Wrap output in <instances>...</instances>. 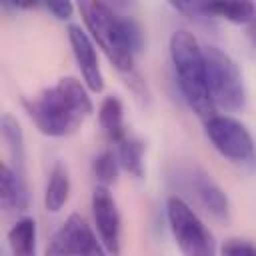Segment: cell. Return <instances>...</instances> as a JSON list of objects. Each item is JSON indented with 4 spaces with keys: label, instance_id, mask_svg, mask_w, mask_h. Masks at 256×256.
I'll list each match as a JSON object with an SVG mask.
<instances>
[{
    "label": "cell",
    "instance_id": "1",
    "mask_svg": "<svg viewBox=\"0 0 256 256\" xmlns=\"http://www.w3.org/2000/svg\"><path fill=\"white\" fill-rule=\"evenodd\" d=\"M26 112L36 128L52 138L74 134L92 112V100L84 84L72 76L60 78L36 98L24 100Z\"/></svg>",
    "mask_w": 256,
    "mask_h": 256
},
{
    "label": "cell",
    "instance_id": "2",
    "mask_svg": "<svg viewBox=\"0 0 256 256\" xmlns=\"http://www.w3.org/2000/svg\"><path fill=\"white\" fill-rule=\"evenodd\" d=\"M78 8L92 40L98 44V48L104 50L108 60L120 72H132L134 56L144 46L140 24L134 18L122 16L112 6L98 0L80 2Z\"/></svg>",
    "mask_w": 256,
    "mask_h": 256
},
{
    "label": "cell",
    "instance_id": "3",
    "mask_svg": "<svg viewBox=\"0 0 256 256\" xmlns=\"http://www.w3.org/2000/svg\"><path fill=\"white\" fill-rule=\"evenodd\" d=\"M170 58L178 78L180 92L186 104L204 120L212 118L216 106L208 90V72L204 48L198 44L192 32L178 30L170 38Z\"/></svg>",
    "mask_w": 256,
    "mask_h": 256
},
{
    "label": "cell",
    "instance_id": "4",
    "mask_svg": "<svg viewBox=\"0 0 256 256\" xmlns=\"http://www.w3.org/2000/svg\"><path fill=\"white\" fill-rule=\"evenodd\" d=\"M208 90L214 106L226 112H238L246 106V88L238 64L220 48H204Z\"/></svg>",
    "mask_w": 256,
    "mask_h": 256
},
{
    "label": "cell",
    "instance_id": "5",
    "mask_svg": "<svg viewBox=\"0 0 256 256\" xmlns=\"http://www.w3.org/2000/svg\"><path fill=\"white\" fill-rule=\"evenodd\" d=\"M166 216L176 246L184 256H214L216 242L212 232L180 196L168 198Z\"/></svg>",
    "mask_w": 256,
    "mask_h": 256
},
{
    "label": "cell",
    "instance_id": "6",
    "mask_svg": "<svg viewBox=\"0 0 256 256\" xmlns=\"http://www.w3.org/2000/svg\"><path fill=\"white\" fill-rule=\"evenodd\" d=\"M204 132L212 146L218 150L220 156L226 160L240 164V166H254L256 164V144L248 128L232 118V116H222L214 114L212 118L206 120Z\"/></svg>",
    "mask_w": 256,
    "mask_h": 256
},
{
    "label": "cell",
    "instance_id": "7",
    "mask_svg": "<svg viewBox=\"0 0 256 256\" xmlns=\"http://www.w3.org/2000/svg\"><path fill=\"white\" fill-rule=\"evenodd\" d=\"M46 256H106L90 224L80 214H70L54 232Z\"/></svg>",
    "mask_w": 256,
    "mask_h": 256
},
{
    "label": "cell",
    "instance_id": "8",
    "mask_svg": "<svg viewBox=\"0 0 256 256\" xmlns=\"http://www.w3.org/2000/svg\"><path fill=\"white\" fill-rule=\"evenodd\" d=\"M176 178L182 188H186L198 204L216 220L228 222L230 218V202L224 190L210 178L208 172H204L198 166H186L176 172Z\"/></svg>",
    "mask_w": 256,
    "mask_h": 256
},
{
    "label": "cell",
    "instance_id": "9",
    "mask_svg": "<svg viewBox=\"0 0 256 256\" xmlns=\"http://www.w3.org/2000/svg\"><path fill=\"white\" fill-rule=\"evenodd\" d=\"M92 216L98 236L104 248L112 254H120V212L114 196L106 186H96L92 192Z\"/></svg>",
    "mask_w": 256,
    "mask_h": 256
},
{
    "label": "cell",
    "instance_id": "10",
    "mask_svg": "<svg viewBox=\"0 0 256 256\" xmlns=\"http://www.w3.org/2000/svg\"><path fill=\"white\" fill-rule=\"evenodd\" d=\"M68 40L72 46L74 60L80 68L82 78H84V84L92 92H102L104 90V76L100 70V62H98V54H96L92 38L80 26L72 24V26H68Z\"/></svg>",
    "mask_w": 256,
    "mask_h": 256
},
{
    "label": "cell",
    "instance_id": "11",
    "mask_svg": "<svg viewBox=\"0 0 256 256\" xmlns=\"http://www.w3.org/2000/svg\"><path fill=\"white\" fill-rule=\"evenodd\" d=\"M0 204L6 212H24L30 204L26 176L8 164L0 166Z\"/></svg>",
    "mask_w": 256,
    "mask_h": 256
},
{
    "label": "cell",
    "instance_id": "12",
    "mask_svg": "<svg viewBox=\"0 0 256 256\" xmlns=\"http://www.w3.org/2000/svg\"><path fill=\"white\" fill-rule=\"evenodd\" d=\"M98 122L108 142L120 144L126 138L124 128V108L118 96H106L98 110Z\"/></svg>",
    "mask_w": 256,
    "mask_h": 256
},
{
    "label": "cell",
    "instance_id": "13",
    "mask_svg": "<svg viewBox=\"0 0 256 256\" xmlns=\"http://www.w3.org/2000/svg\"><path fill=\"white\" fill-rule=\"evenodd\" d=\"M70 196V176L64 164H54L44 190V206L48 212H60Z\"/></svg>",
    "mask_w": 256,
    "mask_h": 256
},
{
    "label": "cell",
    "instance_id": "14",
    "mask_svg": "<svg viewBox=\"0 0 256 256\" xmlns=\"http://www.w3.org/2000/svg\"><path fill=\"white\" fill-rule=\"evenodd\" d=\"M0 132L2 140L6 142V148L10 152V158L14 162V170L20 174H26V152H24V134L16 118L10 114H2L0 120Z\"/></svg>",
    "mask_w": 256,
    "mask_h": 256
},
{
    "label": "cell",
    "instance_id": "15",
    "mask_svg": "<svg viewBox=\"0 0 256 256\" xmlns=\"http://www.w3.org/2000/svg\"><path fill=\"white\" fill-rule=\"evenodd\" d=\"M8 246L12 256H36V222L30 216H22L8 232Z\"/></svg>",
    "mask_w": 256,
    "mask_h": 256
},
{
    "label": "cell",
    "instance_id": "16",
    "mask_svg": "<svg viewBox=\"0 0 256 256\" xmlns=\"http://www.w3.org/2000/svg\"><path fill=\"white\" fill-rule=\"evenodd\" d=\"M204 8L212 18H224L234 24H250L256 16V4L252 2H204Z\"/></svg>",
    "mask_w": 256,
    "mask_h": 256
},
{
    "label": "cell",
    "instance_id": "17",
    "mask_svg": "<svg viewBox=\"0 0 256 256\" xmlns=\"http://www.w3.org/2000/svg\"><path fill=\"white\" fill-rule=\"evenodd\" d=\"M116 146H118L116 156L120 166L134 178H142L144 176V142L134 136H126Z\"/></svg>",
    "mask_w": 256,
    "mask_h": 256
},
{
    "label": "cell",
    "instance_id": "18",
    "mask_svg": "<svg viewBox=\"0 0 256 256\" xmlns=\"http://www.w3.org/2000/svg\"><path fill=\"white\" fill-rule=\"evenodd\" d=\"M118 156L112 150H104L100 152L94 160H92V174L98 180V186H110L118 180Z\"/></svg>",
    "mask_w": 256,
    "mask_h": 256
},
{
    "label": "cell",
    "instance_id": "19",
    "mask_svg": "<svg viewBox=\"0 0 256 256\" xmlns=\"http://www.w3.org/2000/svg\"><path fill=\"white\" fill-rule=\"evenodd\" d=\"M172 8L178 10V12H184L188 18H192V20L198 22V24L212 26V20H214V18L206 12L204 2H174Z\"/></svg>",
    "mask_w": 256,
    "mask_h": 256
},
{
    "label": "cell",
    "instance_id": "20",
    "mask_svg": "<svg viewBox=\"0 0 256 256\" xmlns=\"http://www.w3.org/2000/svg\"><path fill=\"white\" fill-rule=\"evenodd\" d=\"M220 256H256V244L244 238H228L220 246Z\"/></svg>",
    "mask_w": 256,
    "mask_h": 256
},
{
    "label": "cell",
    "instance_id": "21",
    "mask_svg": "<svg viewBox=\"0 0 256 256\" xmlns=\"http://www.w3.org/2000/svg\"><path fill=\"white\" fill-rule=\"evenodd\" d=\"M44 10H48L54 18H58V20H68L70 16H72V12H74V4H70V2H44V4H40Z\"/></svg>",
    "mask_w": 256,
    "mask_h": 256
},
{
    "label": "cell",
    "instance_id": "22",
    "mask_svg": "<svg viewBox=\"0 0 256 256\" xmlns=\"http://www.w3.org/2000/svg\"><path fill=\"white\" fill-rule=\"evenodd\" d=\"M248 34H250V40H252V44H254V48H256V16H254V18H252V22H250Z\"/></svg>",
    "mask_w": 256,
    "mask_h": 256
}]
</instances>
